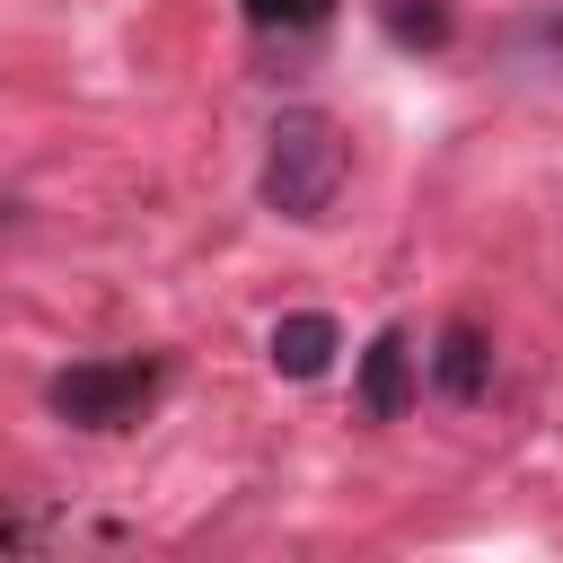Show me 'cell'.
<instances>
[{"instance_id":"52a82bcc","label":"cell","mask_w":563,"mask_h":563,"mask_svg":"<svg viewBox=\"0 0 563 563\" xmlns=\"http://www.w3.org/2000/svg\"><path fill=\"white\" fill-rule=\"evenodd\" d=\"M325 9H334V0H246L255 26H317Z\"/></svg>"},{"instance_id":"ba28073f","label":"cell","mask_w":563,"mask_h":563,"mask_svg":"<svg viewBox=\"0 0 563 563\" xmlns=\"http://www.w3.org/2000/svg\"><path fill=\"white\" fill-rule=\"evenodd\" d=\"M0 220H9V202H0Z\"/></svg>"},{"instance_id":"5b68a950","label":"cell","mask_w":563,"mask_h":563,"mask_svg":"<svg viewBox=\"0 0 563 563\" xmlns=\"http://www.w3.org/2000/svg\"><path fill=\"white\" fill-rule=\"evenodd\" d=\"M264 352H273V369H282V378H317V369L343 352V334H334V317H317V308H290V317L273 325V343H264Z\"/></svg>"},{"instance_id":"3957f363","label":"cell","mask_w":563,"mask_h":563,"mask_svg":"<svg viewBox=\"0 0 563 563\" xmlns=\"http://www.w3.org/2000/svg\"><path fill=\"white\" fill-rule=\"evenodd\" d=\"M405 405H413V334L387 325V334H369V352H361V413H369V422H396Z\"/></svg>"},{"instance_id":"277c9868","label":"cell","mask_w":563,"mask_h":563,"mask_svg":"<svg viewBox=\"0 0 563 563\" xmlns=\"http://www.w3.org/2000/svg\"><path fill=\"white\" fill-rule=\"evenodd\" d=\"M484 378H493V343H484V325H466V317L440 325V343H431V387L457 396V405H475Z\"/></svg>"},{"instance_id":"8992f818","label":"cell","mask_w":563,"mask_h":563,"mask_svg":"<svg viewBox=\"0 0 563 563\" xmlns=\"http://www.w3.org/2000/svg\"><path fill=\"white\" fill-rule=\"evenodd\" d=\"M396 44H449V0H387Z\"/></svg>"},{"instance_id":"9c48e42d","label":"cell","mask_w":563,"mask_h":563,"mask_svg":"<svg viewBox=\"0 0 563 563\" xmlns=\"http://www.w3.org/2000/svg\"><path fill=\"white\" fill-rule=\"evenodd\" d=\"M554 44H563V26H554Z\"/></svg>"},{"instance_id":"7a4b0ae2","label":"cell","mask_w":563,"mask_h":563,"mask_svg":"<svg viewBox=\"0 0 563 563\" xmlns=\"http://www.w3.org/2000/svg\"><path fill=\"white\" fill-rule=\"evenodd\" d=\"M158 387H167L158 361H79V369H62V378L44 387V405H53L70 431H132Z\"/></svg>"},{"instance_id":"6da1fadb","label":"cell","mask_w":563,"mask_h":563,"mask_svg":"<svg viewBox=\"0 0 563 563\" xmlns=\"http://www.w3.org/2000/svg\"><path fill=\"white\" fill-rule=\"evenodd\" d=\"M343 167H352V150H343V132H334V114L282 106L273 132H264V211H282V220H325L334 194H343Z\"/></svg>"}]
</instances>
